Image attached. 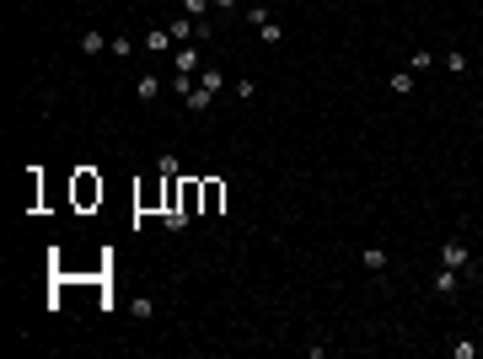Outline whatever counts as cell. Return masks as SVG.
<instances>
[{
  "label": "cell",
  "instance_id": "14",
  "mask_svg": "<svg viewBox=\"0 0 483 359\" xmlns=\"http://www.w3.org/2000/svg\"><path fill=\"white\" fill-rule=\"evenodd\" d=\"M430 64H435V54H430V49H414V54H408V70H414V76H419V70H430Z\"/></svg>",
  "mask_w": 483,
  "mask_h": 359
},
{
  "label": "cell",
  "instance_id": "6",
  "mask_svg": "<svg viewBox=\"0 0 483 359\" xmlns=\"http://www.w3.org/2000/svg\"><path fill=\"white\" fill-rule=\"evenodd\" d=\"M360 263H365V268H371V274H382V268H387V263H392V258H387V247H376V241H371V247H365V252H360Z\"/></svg>",
  "mask_w": 483,
  "mask_h": 359
},
{
  "label": "cell",
  "instance_id": "4",
  "mask_svg": "<svg viewBox=\"0 0 483 359\" xmlns=\"http://www.w3.org/2000/svg\"><path fill=\"white\" fill-rule=\"evenodd\" d=\"M462 279H467V274H457V268H446V263H441V268H435V295L451 300L457 290H462Z\"/></svg>",
  "mask_w": 483,
  "mask_h": 359
},
{
  "label": "cell",
  "instance_id": "1",
  "mask_svg": "<svg viewBox=\"0 0 483 359\" xmlns=\"http://www.w3.org/2000/svg\"><path fill=\"white\" fill-rule=\"evenodd\" d=\"M441 263H446V268H457V274H473V252H467V241L462 236L441 241Z\"/></svg>",
  "mask_w": 483,
  "mask_h": 359
},
{
  "label": "cell",
  "instance_id": "10",
  "mask_svg": "<svg viewBox=\"0 0 483 359\" xmlns=\"http://www.w3.org/2000/svg\"><path fill=\"white\" fill-rule=\"evenodd\" d=\"M76 199H80V204H92V199H102V182H92V177H80V182H76Z\"/></svg>",
  "mask_w": 483,
  "mask_h": 359
},
{
  "label": "cell",
  "instance_id": "18",
  "mask_svg": "<svg viewBox=\"0 0 483 359\" xmlns=\"http://www.w3.org/2000/svg\"><path fill=\"white\" fill-rule=\"evenodd\" d=\"M161 220H167V231H183V225H188V220H194V215H183V209H167V215H161Z\"/></svg>",
  "mask_w": 483,
  "mask_h": 359
},
{
  "label": "cell",
  "instance_id": "2",
  "mask_svg": "<svg viewBox=\"0 0 483 359\" xmlns=\"http://www.w3.org/2000/svg\"><path fill=\"white\" fill-rule=\"evenodd\" d=\"M167 33H172V43H199V21L183 11V17H172V21H167Z\"/></svg>",
  "mask_w": 483,
  "mask_h": 359
},
{
  "label": "cell",
  "instance_id": "3",
  "mask_svg": "<svg viewBox=\"0 0 483 359\" xmlns=\"http://www.w3.org/2000/svg\"><path fill=\"white\" fill-rule=\"evenodd\" d=\"M199 70H204V54L194 49V43H183V49H178V76L199 80Z\"/></svg>",
  "mask_w": 483,
  "mask_h": 359
},
{
  "label": "cell",
  "instance_id": "21",
  "mask_svg": "<svg viewBox=\"0 0 483 359\" xmlns=\"http://www.w3.org/2000/svg\"><path fill=\"white\" fill-rule=\"evenodd\" d=\"M108 49H113V54L124 60V54H135V38H108Z\"/></svg>",
  "mask_w": 483,
  "mask_h": 359
},
{
  "label": "cell",
  "instance_id": "8",
  "mask_svg": "<svg viewBox=\"0 0 483 359\" xmlns=\"http://www.w3.org/2000/svg\"><path fill=\"white\" fill-rule=\"evenodd\" d=\"M387 86H392L398 97H408V91H414V70H392V80H387Z\"/></svg>",
  "mask_w": 483,
  "mask_h": 359
},
{
  "label": "cell",
  "instance_id": "7",
  "mask_svg": "<svg viewBox=\"0 0 483 359\" xmlns=\"http://www.w3.org/2000/svg\"><path fill=\"white\" fill-rule=\"evenodd\" d=\"M102 49H108V38H102L97 27H92V33H80V54H102Z\"/></svg>",
  "mask_w": 483,
  "mask_h": 359
},
{
  "label": "cell",
  "instance_id": "12",
  "mask_svg": "<svg viewBox=\"0 0 483 359\" xmlns=\"http://www.w3.org/2000/svg\"><path fill=\"white\" fill-rule=\"evenodd\" d=\"M451 359H478V343L473 338H451Z\"/></svg>",
  "mask_w": 483,
  "mask_h": 359
},
{
  "label": "cell",
  "instance_id": "16",
  "mask_svg": "<svg viewBox=\"0 0 483 359\" xmlns=\"http://www.w3.org/2000/svg\"><path fill=\"white\" fill-rule=\"evenodd\" d=\"M210 6H215V0H183V11H188L194 21H204V11H210Z\"/></svg>",
  "mask_w": 483,
  "mask_h": 359
},
{
  "label": "cell",
  "instance_id": "23",
  "mask_svg": "<svg viewBox=\"0 0 483 359\" xmlns=\"http://www.w3.org/2000/svg\"><path fill=\"white\" fill-rule=\"evenodd\" d=\"M247 6H258V0H247Z\"/></svg>",
  "mask_w": 483,
  "mask_h": 359
},
{
  "label": "cell",
  "instance_id": "9",
  "mask_svg": "<svg viewBox=\"0 0 483 359\" xmlns=\"http://www.w3.org/2000/svg\"><path fill=\"white\" fill-rule=\"evenodd\" d=\"M145 49H151V54H167V49H172V33H167V27H156V33L145 38Z\"/></svg>",
  "mask_w": 483,
  "mask_h": 359
},
{
  "label": "cell",
  "instance_id": "11",
  "mask_svg": "<svg viewBox=\"0 0 483 359\" xmlns=\"http://www.w3.org/2000/svg\"><path fill=\"white\" fill-rule=\"evenodd\" d=\"M135 91H140V102H156L161 80H156V76H140V80H135Z\"/></svg>",
  "mask_w": 483,
  "mask_h": 359
},
{
  "label": "cell",
  "instance_id": "19",
  "mask_svg": "<svg viewBox=\"0 0 483 359\" xmlns=\"http://www.w3.org/2000/svg\"><path fill=\"white\" fill-rule=\"evenodd\" d=\"M156 172H161V177H178V156H172V150H167V156L156 161Z\"/></svg>",
  "mask_w": 483,
  "mask_h": 359
},
{
  "label": "cell",
  "instance_id": "5",
  "mask_svg": "<svg viewBox=\"0 0 483 359\" xmlns=\"http://www.w3.org/2000/svg\"><path fill=\"white\" fill-rule=\"evenodd\" d=\"M210 102H215V91H210V86H199V80H194V86L183 91V107H188V113H204Z\"/></svg>",
  "mask_w": 483,
  "mask_h": 359
},
{
  "label": "cell",
  "instance_id": "15",
  "mask_svg": "<svg viewBox=\"0 0 483 359\" xmlns=\"http://www.w3.org/2000/svg\"><path fill=\"white\" fill-rule=\"evenodd\" d=\"M221 199H226L221 182H204V209H221Z\"/></svg>",
  "mask_w": 483,
  "mask_h": 359
},
{
  "label": "cell",
  "instance_id": "24",
  "mask_svg": "<svg viewBox=\"0 0 483 359\" xmlns=\"http://www.w3.org/2000/svg\"><path fill=\"white\" fill-rule=\"evenodd\" d=\"M478 123H483V119H478Z\"/></svg>",
  "mask_w": 483,
  "mask_h": 359
},
{
  "label": "cell",
  "instance_id": "22",
  "mask_svg": "<svg viewBox=\"0 0 483 359\" xmlns=\"http://www.w3.org/2000/svg\"><path fill=\"white\" fill-rule=\"evenodd\" d=\"M215 6H221V11H231V6H242V0H215Z\"/></svg>",
  "mask_w": 483,
  "mask_h": 359
},
{
  "label": "cell",
  "instance_id": "17",
  "mask_svg": "<svg viewBox=\"0 0 483 359\" xmlns=\"http://www.w3.org/2000/svg\"><path fill=\"white\" fill-rule=\"evenodd\" d=\"M258 33H263V43H280V38H285V27H280V21H274V17H269V21H263V27H258Z\"/></svg>",
  "mask_w": 483,
  "mask_h": 359
},
{
  "label": "cell",
  "instance_id": "20",
  "mask_svg": "<svg viewBox=\"0 0 483 359\" xmlns=\"http://www.w3.org/2000/svg\"><path fill=\"white\" fill-rule=\"evenodd\" d=\"M199 86H210V91H221V70H210V64H204V70H199Z\"/></svg>",
  "mask_w": 483,
  "mask_h": 359
},
{
  "label": "cell",
  "instance_id": "13",
  "mask_svg": "<svg viewBox=\"0 0 483 359\" xmlns=\"http://www.w3.org/2000/svg\"><path fill=\"white\" fill-rule=\"evenodd\" d=\"M446 70H451V76H467V54L462 49H446Z\"/></svg>",
  "mask_w": 483,
  "mask_h": 359
}]
</instances>
